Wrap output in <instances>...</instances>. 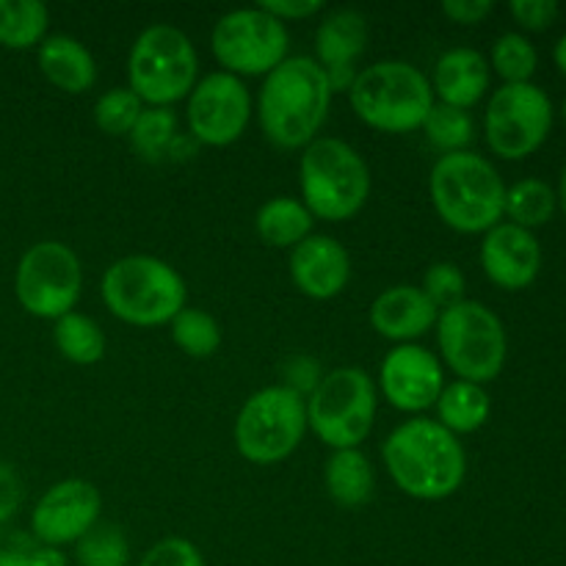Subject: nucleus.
Instances as JSON below:
<instances>
[{
    "label": "nucleus",
    "instance_id": "obj_20",
    "mask_svg": "<svg viewBox=\"0 0 566 566\" xmlns=\"http://www.w3.org/2000/svg\"><path fill=\"white\" fill-rule=\"evenodd\" d=\"M490 77L492 70L484 53L473 48H453L437 59L434 75L429 81L437 103L468 111L490 92Z\"/></svg>",
    "mask_w": 566,
    "mask_h": 566
},
{
    "label": "nucleus",
    "instance_id": "obj_19",
    "mask_svg": "<svg viewBox=\"0 0 566 566\" xmlns=\"http://www.w3.org/2000/svg\"><path fill=\"white\" fill-rule=\"evenodd\" d=\"M440 310L415 285H396L381 291L370 304V326L379 332L385 340L407 346L420 340L437 326Z\"/></svg>",
    "mask_w": 566,
    "mask_h": 566
},
{
    "label": "nucleus",
    "instance_id": "obj_38",
    "mask_svg": "<svg viewBox=\"0 0 566 566\" xmlns=\"http://www.w3.org/2000/svg\"><path fill=\"white\" fill-rule=\"evenodd\" d=\"M509 11L525 31H547L556 22L558 3L556 0H512Z\"/></svg>",
    "mask_w": 566,
    "mask_h": 566
},
{
    "label": "nucleus",
    "instance_id": "obj_37",
    "mask_svg": "<svg viewBox=\"0 0 566 566\" xmlns=\"http://www.w3.org/2000/svg\"><path fill=\"white\" fill-rule=\"evenodd\" d=\"M0 566H66L64 553L39 545L36 539H14V545L0 547Z\"/></svg>",
    "mask_w": 566,
    "mask_h": 566
},
{
    "label": "nucleus",
    "instance_id": "obj_7",
    "mask_svg": "<svg viewBox=\"0 0 566 566\" xmlns=\"http://www.w3.org/2000/svg\"><path fill=\"white\" fill-rule=\"evenodd\" d=\"M127 81L147 108H169L188 99L199 81V55L191 39L166 22L144 28L127 55Z\"/></svg>",
    "mask_w": 566,
    "mask_h": 566
},
{
    "label": "nucleus",
    "instance_id": "obj_8",
    "mask_svg": "<svg viewBox=\"0 0 566 566\" xmlns=\"http://www.w3.org/2000/svg\"><path fill=\"white\" fill-rule=\"evenodd\" d=\"M307 429L332 451L359 448L374 431L379 392L363 368L343 365L321 376L318 387L304 401Z\"/></svg>",
    "mask_w": 566,
    "mask_h": 566
},
{
    "label": "nucleus",
    "instance_id": "obj_16",
    "mask_svg": "<svg viewBox=\"0 0 566 566\" xmlns=\"http://www.w3.org/2000/svg\"><path fill=\"white\" fill-rule=\"evenodd\" d=\"M446 385L448 381L442 363L437 359V354H431L429 348L423 346H415V343L396 346L385 359H381V396H385L387 403L396 407L398 412H426V409L434 407Z\"/></svg>",
    "mask_w": 566,
    "mask_h": 566
},
{
    "label": "nucleus",
    "instance_id": "obj_4",
    "mask_svg": "<svg viewBox=\"0 0 566 566\" xmlns=\"http://www.w3.org/2000/svg\"><path fill=\"white\" fill-rule=\"evenodd\" d=\"M99 296L114 318L142 329L171 324L188 307L180 271L153 254H127L111 263L99 282Z\"/></svg>",
    "mask_w": 566,
    "mask_h": 566
},
{
    "label": "nucleus",
    "instance_id": "obj_39",
    "mask_svg": "<svg viewBox=\"0 0 566 566\" xmlns=\"http://www.w3.org/2000/svg\"><path fill=\"white\" fill-rule=\"evenodd\" d=\"M258 9H263L265 14L280 22H296L321 14L324 3L321 0H263V3H258Z\"/></svg>",
    "mask_w": 566,
    "mask_h": 566
},
{
    "label": "nucleus",
    "instance_id": "obj_1",
    "mask_svg": "<svg viewBox=\"0 0 566 566\" xmlns=\"http://www.w3.org/2000/svg\"><path fill=\"white\" fill-rule=\"evenodd\" d=\"M381 459L392 484L415 501H446L468 475V453L459 437L431 418L403 420L387 434Z\"/></svg>",
    "mask_w": 566,
    "mask_h": 566
},
{
    "label": "nucleus",
    "instance_id": "obj_14",
    "mask_svg": "<svg viewBox=\"0 0 566 566\" xmlns=\"http://www.w3.org/2000/svg\"><path fill=\"white\" fill-rule=\"evenodd\" d=\"M188 133L205 147H230L247 133L252 119V94L241 77L210 72L197 81L186 105Z\"/></svg>",
    "mask_w": 566,
    "mask_h": 566
},
{
    "label": "nucleus",
    "instance_id": "obj_22",
    "mask_svg": "<svg viewBox=\"0 0 566 566\" xmlns=\"http://www.w3.org/2000/svg\"><path fill=\"white\" fill-rule=\"evenodd\" d=\"M368 20L357 9H337L324 17L315 31V61L332 70H354L368 48Z\"/></svg>",
    "mask_w": 566,
    "mask_h": 566
},
{
    "label": "nucleus",
    "instance_id": "obj_43",
    "mask_svg": "<svg viewBox=\"0 0 566 566\" xmlns=\"http://www.w3.org/2000/svg\"><path fill=\"white\" fill-rule=\"evenodd\" d=\"M553 61H556L558 70H562L564 75H566V33H564L562 39H558L556 48H553Z\"/></svg>",
    "mask_w": 566,
    "mask_h": 566
},
{
    "label": "nucleus",
    "instance_id": "obj_31",
    "mask_svg": "<svg viewBox=\"0 0 566 566\" xmlns=\"http://www.w3.org/2000/svg\"><path fill=\"white\" fill-rule=\"evenodd\" d=\"M420 130L426 133V142L434 149H440L442 155L468 153V147L475 138V125L470 111L442 103H434V108L429 111Z\"/></svg>",
    "mask_w": 566,
    "mask_h": 566
},
{
    "label": "nucleus",
    "instance_id": "obj_6",
    "mask_svg": "<svg viewBox=\"0 0 566 566\" xmlns=\"http://www.w3.org/2000/svg\"><path fill=\"white\" fill-rule=\"evenodd\" d=\"M348 99L359 122L379 133L418 130L437 103L429 77L401 59L376 61L359 70Z\"/></svg>",
    "mask_w": 566,
    "mask_h": 566
},
{
    "label": "nucleus",
    "instance_id": "obj_17",
    "mask_svg": "<svg viewBox=\"0 0 566 566\" xmlns=\"http://www.w3.org/2000/svg\"><path fill=\"white\" fill-rule=\"evenodd\" d=\"M481 265L490 282L503 291H525L542 271V247L531 230L501 221L484 232L481 241Z\"/></svg>",
    "mask_w": 566,
    "mask_h": 566
},
{
    "label": "nucleus",
    "instance_id": "obj_24",
    "mask_svg": "<svg viewBox=\"0 0 566 566\" xmlns=\"http://www.w3.org/2000/svg\"><path fill=\"white\" fill-rule=\"evenodd\" d=\"M437 409V423L442 429L451 431L453 437L459 434H473L481 426L490 420L492 401L490 392L484 385H473V381L457 379L451 385L442 387L440 398L434 403Z\"/></svg>",
    "mask_w": 566,
    "mask_h": 566
},
{
    "label": "nucleus",
    "instance_id": "obj_15",
    "mask_svg": "<svg viewBox=\"0 0 566 566\" xmlns=\"http://www.w3.org/2000/svg\"><path fill=\"white\" fill-rule=\"evenodd\" d=\"M103 512V495L92 481L64 479L50 486L31 512V534L39 545L61 547L77 545Z\"/></svg>",
    "mask_w": 566,
    "mask_h": 566
},
{
    "label": "nucleus",
    "instance_id": "obj_10",
    "mask_svg": "<svg viewBox=\"0 0 566 566\" xmlns=\"http://www.w3.org/2000/svg\"><path fill=\"white\" fill-rule=\"evenodd\" d=\"M307 434L304 398L291 387L271 385L252 392L235 418V448L247 462L269 468L280 464L302 446Z\"/></svg>",
    "mask_w": 566,
    "mask_h": 566
},
{
    "label": "nucleus",
    "instance_id": "obj_34",
    "mask_svg": "<svg viewBox=\"0 0 566 566\" xmlns=\"http://www.w3.org/2000/svg\"><path fill=\"white\" fill-rule=\"evenodd\" d=\"M147 105L136 97V92L130 88H111V92L99 94L97 103H94V125L99 127V133L105 136H130L133 127H136L138 116Z\"/></svg>",
    "mask_w": 566,
    "mask_h": 566
},
{
    "label": "nucleus",
    "instance_id": "obj_2",
    "mask_svg": "<svg viewBox=\"0 0 566 566\" xmlns=\"http://www.w3.org/2000/svg\"><path fill=\"white\" fill-rule=\"evenodd\" d=\"M329 77L310 55H287L263 77L258 99L260 127L280 149H304L318 138L332 108Z\"/></svg>",
    "mask_w": 566,
    "mask_h": 566
},
{
    "label": "nucleus",
    "instance_id": "obj_21",
    "mask_svg": "<svg viewBox=\"0 0 566 566\" xmlns=\"http://www.w3.org/2000/svg\"><path fill=\"white\" fill-rule=\"evenodd\" d=\"M39 72L66 94H83L97 83V61L83 42L55 33L39 44Z\"/></svg>",
    "mask_w": 566,
    "mask_h": 566
},
{
    "label": "nucleus",
    "instance_id": "obj_13",
    "mask_svg": "<svg viewBox=\"0 0 566 566\" xmlns=\"http://www.w3.org/2000/svg\"><path fill=\"white\" fill-rule=\"evenodd\" d=\"M553 103L536 83H503L486 103L484 136L495 155L523 160L547 142Z\"/></svg>",
    "mask_w": 566,
    "mask_h": 566
},
{
    "label": "nucleus",
    "instance_id": "obj_44",
    "mask_svg": "<svg viewBox=\"0 0 566 566\" xmlns=\"http://www.w3.org/2000/svg\"><path fill=\"white\" fill-rule=\"evenodd\" d=\"M558 208H562V213L566 216V169H564V175H562V186H558Z\"/></svg>",
    "mask_w": 566,
    "mask_h": 566
},
{
    "label": "nucleus",
    "instance_id": "obj_35",
    "mask_svg": "<svg viewBox=\"0 0 566 566\" xmlns=\"http://www.w3.org/2000/svg\"><path fill=\"white\" fill-rule=\"evenodd\" d=\"M464 274L453 263H434L423 274V287L420 291L437 304V310H448L453 304L464 302Z\"/></svg>",
    "mask_w": 566,
    "mask_h": 566
},
{
    "label": "nucleus",
    "instance_id": "obj_36",
    "mask_svg": "<svg viewBox=\"0 0 566 566\" xmlns=\"http://www.w3.org/2000/svg\"><path fill=\"white\" fill-rule=\"evenodd\" d=\"M138 566H205V558L193 542L182 536H166L144 553Z\"/></svg>",
    "mask_w": 566,
    "mask_h": 566
},
{
    "label": "nucleus",
    "instance_id": "obj_18",
    "mask_svg": "<svg viewBox=\"0 0 566 566\" xmlns=\"http://www.w3.org/2000/svg\"><path fill=\"white\" fill-rule=\"evenodd\" d=\"M291 280L315 302L340 296L352 282L348 249L332 235H310L291 249Z\"/></svg>",
    "mask_w": 566,
    "mask_h": 566
},
{
    "label": "nucleus",
    "instance_id": "obj_28",
    "mask_svg": "<svg viewBox=\"0 0 566 566\" xmlns=\"http://www.w3.org/2000/svg\"><path fill=\"white\" fill-rule=\"evenodd\" d=\"M53 343L61 357L72 365H97L105 357V335L94 318L83 313H70L55 321Z\"/></svg>",
    "mask_w": 566,
    "mask_h": 566
},
{
    "label": "nucleus",
    "instance_id": "obj_42",
    "mask_svg": "<svg viewBox=\"0 0 566 566\" xmlns=\"http://www.w3.org/2000/svg\"><path fill=\"white\" fill-rule=\"evenodd\" d=\"M287 376H291V381H287L285 387H291L296 396H310V392L318 387L321 381V374H318V365L313 363V359L307 357H298L293 359L291 365H287Z\"/></svg>",
    "mask_w": 566,
    "mask_h": 566
},
{
    "label": "nucleus",
    "instance_id": "obj_9",
    "mask_svg": "<svg viewBox=\"0 0 566 566\" xmlns=\"http://www.w3.org/2000/svg\"><path fill=\"white\" fill-rule=\"evenodd\" d=\"M437 346L448 368L459 379L473 381V385L497 379L509 354L503 321L486 304L473 302V298L440 310Z\"/></svg>",
    "mask_w": 566,
    "mask_h": 566
},
{
    "label": "nucleus",
    "instance_id": "obj_33",
    "mask_svg": "<svg viewBox=\"0 0 566 566\" xmlns=\"http://www.w3.org/2000/svg\"><path fill=\"white\" fill-rule=\"evenodd\" d=\"M77 566H127L130 564V545L119 525L97 523L75 545Z\"/></svg>",
    "mask_w": 566,
    "mask_h": 566
},
{
    "label": "nucleus",
    "instance_id": "obj_40",
    "mask_svg": "<svg viewBox=\"0 0 566 566\" xmlns=\"http://www.w3.org/2000/svg\"><path fill=\"white\" fill-rule=\"evenodd\" d=\"M492 11H495L492 0H446L442 3V14L457 25H479Z\"/></svg>",
    "mask_w": 566,
    "mask_h": 566
},
{
    "label": "nucleus",
    "instance_id": "obj_12",
    "mask_svg": "<svg viewBox=\"0 0 566 566\" xmlns=\"http://www.w3.org/2000/svg\"><path fill=\"white\" fill-rule=\"evenodd\" d=\"M210 50L224 72L235 77H260L274 72L291 50L285 22L263 9L227 11L210 33Z\"/></svg>",
    "mask_w": 566,
    "mask_h": 566
},
{
    "label": "nucleus",
    "instance_id": "obj_41",
    "mask_svg": "<svg viewBox=\"0 0 566 566\" xmlns=\"http://www.w3.org/2000/svg\"><path fill=\"white\" fill-rule=\"evenodd\" d=\"M22 506V481L11 464L0 462V525L17 514Z\"/></svg>",
    "mask_w": 566,
    "mask_h": 566
},
{
    "label": "nucleus",
    "instance_id": "obj_26",
    "mask_svg": "<svg viewBox=\"0 0 566 566\" xmlns=\"http://www.w3.org/2000/svg\"><path fill=\"white\" fill-rule=\"evenodd\" d=\"M50 11L39 0H0V44L9 50L36 48L48 39Z\"/></svg>",
    "mask_w": 566,
    "mask_h": 566
},
{
    "label": "nucleus",
    "instance_id": "obj_5",
    "mask_svg": "<svg viewBox=\"0 0 566 566\" xmlns=\"http://www.w3.org/2000/svg\"><path fill=\"white\" fill-rule=\"evenodd\" d=\"M298 188L313 219L340 224L368 205L370 169L348 142L318 136L298 160Z\"/></svg>",
    "mask_w": 566,
    "mask_h": 566
},
{
    "label": "nucleus",
    "instance_id": "obj_29",
    "mask_svg": "<svg viewBox=\"0 0 566 566\" xmlns=\"http://www.w3.org/2000/svg\"><path fill=\"white\" fill-rule=\"evenodd\" d=\"M171 340L191 359H208L221 346V326L210 313L199 307H186L169 324Z\"/></svg>",
    "mask_w": 566,
    "mask_h": 566
},
{
    "label": "nucleus",
    "instance_id": "obj_30",
    "mask_svg": "<svg viewBox=\"0 0 566 566\" xmlns=\"http://www.w3.org/2000/svg\"><path fill=\"white\" fill-rule=\"evenodd\" d=\"M180 136V125L171 108H144L138 116L136 127L130 133V144L138 153V158L147 164H160L169 158L171 144Z\"/></svg>",
    "mask_w": 566,
    "mask_h": 566
},
{
    "label": "nucleus",
    "instance_id": "obj_45",
    "mask_svg": "<svg viewBox=\"0 0 566 566\" xmlns=\"http://www.w3.org/2000/svg\"><path fill=\"white\" fill-rule=\"evenodd\" d=\"M564 119H566V99H564Z\"/></svg>",
    "mask_w": 566,
    "mask_h": 566
},
{
    "label": "nucleus",
    "instance_id": "obj_3",
    "mask_svg": "<svg viewBox=\"0 0 566 566\" xmlns=\"http://www.w3.org/2000/svg\"><path fill=\"white\" fill-rule=\"evenodd\" d=\"M429 197L442 224L462 235H481L501 224L506 182L475 153L442 155L429 175Z\"/></svg>",
    "mask_w": 566,
    "mask_h": 566
},
{
    "label": "nucleus",
    "instance_id": "obj_25",
    "mask_svg": "<svg viewBox=\"0 0 566 566\" xmlns=\"http://www.w3.org/2000/svg\"><path fill=\"white\" fill-rule=\"evenodd\" d=\"M315 219L302 199L293 197H274L265 205H260L254 216V230L260 241L274 249H293L313 235Z\"/></svg>",
    "mask_w": 566,
    "mask_h": 566
},
{
    "label": "nucleus",
    "instance_id": "obj_11",
    "mask_svg": "<svg viewBox=\"0 0 566 566\" xmlns=\"http://www.w3.org/2000/svg\"><path fill=\"white\" fill-rule=\"evenodd\" d=\"M14 293L28 315L59 321L75 313L83 293L81 258L61 241H39L17 263Z\"/></svg>",
    "mask_w": 566,
    "mask_h": 566
},
{
    "label": "nucleus",
    "instance_id": "obj_27",
    "mask_svg": "<svg viewBox=\"0 0 566 566\" xmlns=\"http://www.w3.org/2000/svg\"><path fill=\"white\" fill-rule=\"evenodd\" d=\"M556 208L558 197L551 182L539 180V177H525V180H517L512 188H506L503 216H509L512 224L534 232L536 227H545L556 216Z\"/></svg>",
    "mask_w": 566,
    "mask_h": 566
},
{
    "label": "nucleus",
    "instance_id": "obj_23",
    "mask_svg": "<svg viewBox=\"0 0 566 566\" xmlns=\"http://www.w3.org/2000/svg\"><path fill=\"white\" fill-rule=\"evenodd\" d=\"M324 484L332 501L343 509H359L370 501L376 486L370 459L359 448L332 451L324 468Z\"/></svg>",
    "mask_w": 566,
    "mask_h": 566
},
{
    "label": "nucleus",
    "instance_id": "obj_32",
    "mask_svg": "<svg viewBox=\"0 0 566 566\" xmlns=\"http://www.w3.org/2000/svg\"><path fill=\"white\" fill-rule=\"evenodd\" d=\"M536 66H539V53L523 33H503L492 44L490 70H495L503 83H531Z\"/></svg>",
    "mask_w": 566,
    "mask_h": 566
}]
</instances>
